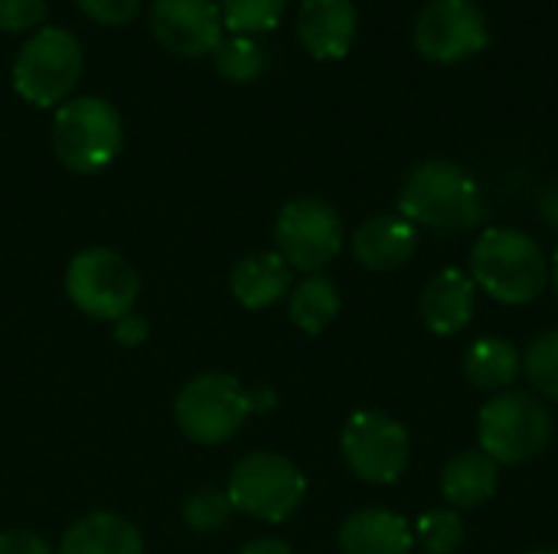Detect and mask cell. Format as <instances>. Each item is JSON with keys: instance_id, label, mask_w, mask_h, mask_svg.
<instances>
[{"instance_id": "1", "label": "cell", "mask_w": 558, "mask_h": 554, "mask_svg": "<svg viewBox=\"0 0 558 554\" xmlns=\"http://www.w3.org/2000/svg\"><path fill=\"white\" fill-rule=\"evenodd\" d=\"M399 212L415 229L468 232L484 219V196L477 180L451 160L418 163L399 193Z\"/></svg>"}, {"instance_id": "2", "label": "cell", "mask_w": 558, "mask_h": 554, "mask_svg": "<svg viewBox=\"0 0 558 554\" xmlns=\"http://www.w3.org/2000/svg\"><path fill=\"white\" fill-rule=\"evenodd\" d=\"M471 281L487 297L523 307L536 300L549 281V261L533 235L520 229H487L471 248Z\"/></svg>"}, {"instance_id": "3", "label": "cell", "mask_w": 558, "mask_h": 554, "mask_svg": "<svg viewBox=\"0 0 558 554\" xmlns=\"http://www.w3.org/2000/svg\"><path fill=\"white\" fill-rule=\"evenodd\" d=\"M124 144L121 114L95 95L69 98L52 118V150L72 173L105 170Z\"/></svg>"}, {"instance_id": "4", "label": "cell", "mask_w": 558, "mask_h": 554, "mask_svg": "<svg viewBox=\"0 0 558 554\" xmlns=\"http://www.w3.org/2000/svg\"><path fill=\"white\" fill-rule=\"evenodd\" d=\"M481 451L494 464H526L553 441V415L530 392H497L477 415Z\"/></svg>"}, {"instance_id": "5", "label": "cell", "mask_w": 558, "mask_h": 554, "mask_svg": "<svg viewBox=\"0 0 558 554\" xmlns=\"http://www.w3.org/2000/svg\"><path fill=\"white\" fill-rule=\"evenodd\" d=\"M82 78V46L62 26H46L26 39L13 59V88L36 108L69 101Z\"/></svg>"}, {"instance_id": "6", "label": "cell", "mask_w": 558, "mask_h": 554, "mask_svg": "<svg viewBox=\"0 0 558 554\" xmlns=\"http://www.w3.org/2000/svg\"><path fill=\"white\" fill-rule=\"evenodd\" d=\"M255 408L258 402L245 392V385L226 372L196 376L183 385L173 405L180 431L196 444L229 441Z\"/></svg>"}, {"instance_id": "7", "label": "cell", "mask_w": 558, "mask_h": 554, "mask_svg": "<svg viewBox=\"0 0 558 554\" xmlns=\"http://www.w3.org/2000/svg\"><path fill=\"white\" fill-rule=\"evenodd\" d=\"M307 480L298 464L268 451L242 457L226 490L232 509H242L245 516L262 522H284L301 506Z\"/></svg>"}, {"instance_id": "8", "label": "cell", "mask_w": 558, "mask_h": 554, "mask_svg": "<svg viewBox=\"0 0 558 554\" xmlns=\"http://www.w3.org/2000/svg\"><path fill=\"white\" fill-rule=\"evenodd\" d=\"M141 281L137 271L111 248H88L78 251L65 271V294L69 300L95 320H121L131 313L137 300Z\"/></svg>"}, {"instance_id": "9", "label": "cell", "mask_w": 558, "mask_h": 554, "mask_svg": "<svg viewBox=\"0 0 558 554\" xmlns=\"http://www.w3.org/2000/svg\"><path fill=\"white\" fill-rule=\"evenodd\" d=\"M343 248V222L337 209L317 196L291 199L275 222V251L304 274L327 268Z\"/></svg>"}, {"instance_id": "10", "label": "cell", "mask_w": 558, "mask_h": 554, "mask_svg": "<svg viewBox=\"0 0 558 554\" xmlns=\"http://www.w3.org/2000/svg\"><path fill=\"white\" fill-rule=\"evenodd\" d=\"M340 451L347 467L376 487H389L405 473L409 464V431L386 411L363 408L350 415Z\"/></svg>"}, {"instance_id": "11", "label": "cell", "mask_w": 558, "mask_h": 554, "mask_svg": "<svg viewBox=\"0 0 558 554\" xmlns=\"http://www.w3.org/2000/svg\"><path fill=\"white\" fill-rule=\"evenodd\" d=\"M490 42V26L477 0H428L415 20V49L435 65H454Z\"/></svg>"}, {"instance_id": "12", "label": "cell", "mask_w": 558, "mask_h": 554, "mask_svg": "<svg viewBox=\"0 0 558 554\" xmlns=\"http://www.w3.org/2000/svg\"><path fill=\"white\" fill-rule=\"evenodd\" d=\"M147 20L154 39L186 59L216 52L226 29L216 0H154Z\"/></svg>"}, {"instance_id": "13", "label": "cell", "mask_w": 558, "mask_h": 554, "mask_svg": "<svg viewBox=\"0 0 558 554\" xmlns=\"http://www.w3.org/2000/svg\"><path fill=\"white\" fill-rule=\"evenodd\" d=\"M298 39L320 62L343 59L356 39L353 0H304L298 13Z\"/></svg>"}, {"instance_id": "14", "label": "cell", "mask_w": 558, "mask_h": 554, "mask_svg": "<svg viewBox=\"0 0 558 554\" xmlns=\"http://www.w3.org/2000/svg\"><path fill=\"white\" fill-rule=\"evenodd\" d=\"M477 310V284L461 268L438 271L422 294V320L438 336L461 333Z\"/></svg>"}, {"instance_id": "15", "label": "cell", "mask_w": 558, "mask_h": 554, "mask_svg": "<svg viewBox=\"0 0 558 554\" xmlns=\"http://www.w3.org/2000/svg\"><path fill=\"white\" fill-rule=\"evenodd\" d=\"M418 229L402 216H373L353 235V258L366 271H396L412 261Z\"/></svg>"}, {"instance_id": "16", "label": "cell", "mask_w": 558, "mask_h": 554, "mask_svg": "<svg viewBox=\"0 0 558 554\" xmlns=\"http://www.w3.org/2000/svg\"><path fill=\"white\" fill-rule=\"evenodd\" d=\"M343 554H412L415 535L399 513L389 509H360L340 526Z\"/></svg>"}, {"instance_id": "17", "label": "cell", "mask_w": 558, "mask_h": 554, "mask_svg": "<svg viewBox=\"0 0 558 554\" xmlns=\"http://www.w3.org/2000/svg\"><path fill=\"white\" fill-rule=\"evenodd\" d=\"M59 554H144V539L124 516L92 513L65 529Z\"/></svg>"}, {"instance_id": "18", "label": "cell", "mask_w": 558, "mask_h": 554, "mask_svg": "<svg viewBox=\"0 0 558 554\" xmlns=\"http://www.w3.org/2000/svg\"><path fill=\"white\" fill-rule=\"evenodd\" d=\"M232 294L248 310L271 307L291 287V268L278 251H252L232 268Z\"/></svg>"}, {"instance_id": "19", "label": "cell", "mask_w": 558, "mask_h": 554, "mask_svg": "<svg viewBox=\"0 0 558 554\" xmlns=\"http://www.w3.org/2000/svg\"><path fill=\"white\" fill-rule=\"evenodd\" d=\"M497 464L484 451H461L441 470V496L454 509H477L497 493Z\"/></svg>"}, {"instance_id": "20", "label": "cell", "mask_w": 558, "mask_h": 554, "mask_svg": "<svg viewBox=\"0 0 558 554\" xmlns=\"http://www.w3.org/2000/svg\"><path fill=\"white\" fill-rule=\"evenodd\" d=\"M520 376L517 349L500 336H481L464 353V379L481 392H507Z\"/></svg>"}, {"instance_id": "21", "label": "cell", "mask_w": 558, "mask_h": 554, "mask_svg": "<svg viewBox=\"0 0 558 554\" xmlns=\"http://www.w3.org/2000/svg\"><path fill=\"white\" fill-rule=\"evenodd\" d=\"M288 313H291V323L311 336L324 333L337 313H340V294L333 287V281L327 278H307L301 281L294 291H291V304H288Z\"/></svg>"}, {"instance_id": "22", "label": "cell", "mask_w": 558, "mask_h": 554, "mask_svg": "<svg viewBox=\"0 0 558 554\" xmlns=\"http://www.w3.org/2000/svg\"><path fill=\"white\" fill-rule=\"evenodd\" d=\"M213 62H216V72L222 78H229L235 85H248L265 72L268 56H265V49H262V42L255 36L232 33V36H222V42L213 52Z\"/></svg>"}, {"instance_id": "23", "label": "cell", "mask_w": 558, "mask_h": 554, "mask_svg": "<svg viewBox=\"0 0 558 554\" xmlns=\"http://www.w3.org/2000/svg\"><path fill=\"white\" fill-rule=\"evenodd\" d=\"M226 29L239 36L268 33L278 26L281 13L288 10V0H219Z\"/></svg>"}, {"instance_id": "24", "label": "cell", "mask_w": 558, "mask_h": 554, "mask_svg": "<svg viewBox=\"0 0 558 554\" xmlns=\"http://www.w3.org/2000/svg\"><path fill=\"white\" fill-rule=\"evenodd\" d=\"M523 369H526V379L536 385L539 395L558 402V330L536 336L526 346Z\"/></svg>"}, {"instance_id": "25", "label": "cell", "mask_w": 558, "mask_h": 554, "mask_svg": "<svg viewBox=\"0 0 558 554\" xmlns=\"http://www.w3.org/2000/svg\"><path fill=\"white\" fill-rule=\"evenodd\" d=\"M418 542L428 554H451L464 542V522L454 509H432L415 526Z\"/></svg>"}, {"instance_id": "26", "label": "cell", "mask_w": 558, "mask_h": 554, "mask_svg": "<svg viewBox=\"0 0 558 554\" xmlns=\"http://www.w3.org/2000/svg\"><path fill=\"white\" fill-rule=\"evenodd\" d=\"M229 513H232V503L219 490H199L183 506V516H186L190 529H196V532H219L226 526Z\"/></svg>"}, {"instance_id": "27", "label": "cell", "mask_w": 558, "mask_h": 554, "mask_svg": "<svg viewBox=\"0 0 558 554\" xmlns=\"http://www.w3.org/2000/svg\"><path fill=\"white\" fill-rule=\"evenodd\" d=\"M46 20V0H0V33H26Z\"/></svg>"}, {"instance_id": "28", "label": "cell", "mask_w": 558, "mask_h": 554, "mask_svg": "<svg viewBox=\"0 0 558 554\" xmlns=\"http://www.w3.org/2000/svg\"><path fill=\"white\" fill-rule=\"evenodd\" d=\"M78 10L95 20V23H105V26H121L128 20H134L141 0H75Z\"/></svg>"}, {"instance_id": "29", "label": "cell", "mask_w": 558, "mask_h": 554, "mask_svg": "<svg viewBox=\"0 0 558 554\" xmlns=\"http://www.w3.org/2000/svg\"><path fill=\"white\" fill-rule=\"evenodd\" d=\"M0 554H52L49 545L23 529H3L0 532Z\"/></svg>"}, {"instance_id": "30", "label": "cell", "mask_w": 558, "mask_h": 554, "mask_svg": "<svg viewBox=\"0 0 558 554\" xmlns=\"http://www.w3.org/2000/svg\"><path fill=\"white\" fill-rule=\"evenodd\" d=\"M114 336H118V343H124V346H137V343H144V336H147V323H144L141 317L128 313V317L118 320Z\"/></svg>"}, {"instance_id": "31", "label": "cell", "mask_w": 558, "mask_h": 554, "mask_svg": "<svg viewBox=\"0 0 558 554\" xmlns=\"http://www.w3.org/2000/svg\"><path fill=\"white\" fill-rule=\"evenodd\" d=\"M239 554H294V552H291V545H288V542H281V539H255V542H248V545H245Z\"/></svg>"}, {"instance_id": "32", "label": "cell", "mask_w": 558, "mask_h": 554, "mask_svg": "<svg viewBox=\"0 0 558 554\" xmlns=\"http://www.w3.org/2000/svg\"><path fill=\"white\" fill-rule=\"evenodd\" d=\"M543 216L553 229H558V186L543 193Z\"/></svg>"}, {"instance_id": "33", "label": "cell", "mask_w": 558, "mask_h": 554, "mask_svg": "<svg viewBox=\"0 0 558 554\" xmlns=\"http://www.w3.org/2000/svg\"><path fill=\"white\" fill-rule=\"evenodd\" d=\"M553 284H556V294H558V251H556V258H553Z\"/></svg>"}, {"instance_id": "34", "label": "cell", "mask_w": 558, "mask_h": 554, "mask_svg": "<svg viewBox=\"0 0 558 554\" xmlns=\"http://www.w3.org/2000/svg\"><path fill=\"white\" fill-rule=\"evenodd\" d=\"M526 554H558V549H533V552Z\"/></svg>"}]
</instances>
